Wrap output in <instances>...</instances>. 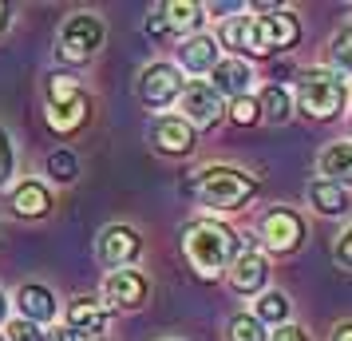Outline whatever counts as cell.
<instances>
[{
	"mask_svg": "<svg viewBox=\"0 0 352 341\" xmlns=\"http://www.w3.org/2000/svg\"><path fill=\"white\" fill-rule=\"evenodd\" d=\"M87 96H76L72 103H64V107H48V127L56 131V135H72V131H80L83 123H87Z\"/></svg>",
	"mask_w": 352,
	"mask_h": 341,
	"instance_id": "obj_18",
	"label": "cell"
},
{
	"mask_svg": "<svg viewBox=\"0 0 352 341\" xmlns=\"http://www.w3.org/2000/svg\"><path fill=\"white\" fill-rule=\"evenodd\" d=\"M4 313H8V302H4V293H0V322H4Z\"/></svg>",
	"mask_w": 352,
	"mask_h": 341,
	"instance_id": "obj_37",
	"label": "cell"
},
{
	"mask_svg": "<svg viewBox=\"0 0 352 341\" xmlns=\"http://www.w3.org/2000/svg\"><path fill=\"white\" fill-rule=\"evenodd\" d=\"M178 60H182V68L186 72H214V64H218V40H210V36H186L182 40V48H178Z\"/></svg>",
	"mask_w": 352,
	"mask_h": 341,
	"instance_id": "obj_15",
	"label": "cell"
},
{
	"mask_svg": "<svg viewBox=\"0 0 352 341\" xmlns=\"http://www.w3.org/2000/svg\"><path fill=\"white\" fill-rule=\"evenodd\" d=\"M254 191H257V179L238 171V167H206L198 175V195L214 211H238L254 198Z\"/></svg>",
	"mask_w": 352,
	"mask_h": 341,
	"instance_id": "obj_3",
	"label": "cell"
},
{
	"mask_svg": "<svg viewBox=\"0 0 352 341\" xmlns=\"http://www.w3.org/2000/svg\"><path fill=\"white\" fill-rule=\"evenodd\" d=\"M80 341H103V338H80Z\"/></svg>",
	"mask_w": 352,
	"mask_h": 341,
	"instance_id": "obj_38",
	"label": "cell"
},
{
	"mask_svg": "<svg viewBox=\"0 0 352 341\" xmlns=\"http://www.w3.org/2000/svg\"><path fill=\"white\" fill-rule=\"evenodd\" d=\"M159 12L166 20V28H178V32H194L202 24V4H194V0H170Z\"/></svg>",
	"mask_w": 352,
	"mask_h": 341,
	"instance_id": "obj_20",
	"label": "cell"
},
{
	"mask_svg": "<svg viewBox=\"0 0 352 341\" xmlns=\"http://www.w3.org/2000/svg\"><path fill=\"white\" fill-rule=\"evenodd\" d=\"M333 341H352V322H344L340 329L333 333Z\"/></svg>",
	"mask_w": 352,
	"mask_h": 341,
	"instance_id": "obj_35",
	"label": "cell"
},
{
	"mask_svg": "<svg viewBox=\"0 0 352 341\" xmlns=\"http://www.w3.org/2000/svg\"><path fill=\"white\" fill-rule=\"evenodd\" d=\"M320 175H324V183H336V187L352 183V143L329 147V151L320 155Z\"/></svg>",
	"mask_w": 352,
	"mask_h": 341,
	"instance_id": "obj_19",
	"label": "cell"
},
{
	"mask_svg": "<svg viewBox=\"0 0 352 341\" xmlns=\"http://www.w3.org/2000/svg\"><path fill=\"white\" fill-rule=\"evenodd\" d=\"M254 318H257L261 325H265V322H285V318H289V302H285V293H277V290L261 293V298H257Z\"/></svg>",
	"mask_w": 352,
	"mask_h": 341,
	"instance_id": "obj_23",
	"label": "cell"
},
{
	"mask_svg": "<svg viewBox=\"0 0 352 341\" xmlns=\"http://www.w3.org/2000/svg\"><path fill=\"white\" fill-rule=\"evenodd\" d=\"M222 44L230 48H241L250 56H273L277 48H293L301 40V24L293 12L277 8L270 17H238L222 24Z\"/></svg>",
	"mask_w": 352,
	"mask_h": 341,
	"instance_id": "obj_1",
	"label": "cell"
},
{
	"mask_svg": "<svg viewBox=\"0 0 352 341\" xmlns=\"http://www.w3.org/2000/svg\"><path fill=\"white\" fill-rule=\"evenodd\" d=\"M230 341H270V338H265V325L257 322L254 313H238L230 322Z\"/></svg>",
	"mask_w": 352,
	"mask_h": 341,
	"instance_id": "obj_24",
	"label": "cell"
},
{
	"mask_svg": "<svg viewBox=\"0 0 352 341\" xmlns=\"http://www.w3.org/2000/svg\"><path fill=\"white\" fill-rule=\"evenodd\" d=\"M170 28H166V20H162V12H155V17L146 20V36H166Z\"/></svg>",
	"mask_w": 352,
	"mask_h": 341,
	"instance_id": "obj_33",
	"label": "cell"
},
{
	"mask_svg": "<svg viewBox=\"0 0 352 341\" xmlns=\"http://www.w3.org/2000/svg\"><path fill=\"white\" fill-rule=\"evenodd\" d=\"M333 64H336V76L340 72L352 76V28H340L333 36Z\"/></svg>",
	"mask_w": 352,
	"mask_h": 341,
	"instance_id": "obj_26",
	"label": "cell"
},
{
	"mask_svg": "<svg viewBox=\"0 0 352 341\" xmlns=\"http://www.w3.org/2000/svg\"><path fill=\"white\" fill-rule=\"evenodd\" d=\"M0 341H8V338H4V333H0Z\"/></svg>",
	"mask_w": 352,
	"mask_h": 341,
	"instance_id": "obj_39",
	"label": "cell"
},
{
	"mask_svg": "<svg viewBox=\"0 0 352 341\" xmlns=\"http://www.w3.org/2000/svg\"><path fill=\"white\" fill-rule=\"evenodd\" d=\"M214 92L226 99H241V96H250V80H254V72H250V64L245 60H234V56H226V60H218L214 64Z\"/></svg>",
	"mask_w": 352,
	"mask_h": 341,
	"instance_id": "obj_11",
	"label": "cell"
},
{
	"mask_svg": "<svg viewBox=\"0 0 352 341\" xmlns=\"http://www.w3.org/2000/svg\"><path fill=\"white\" fill-rule=\"evenodd\" d=\"M257 96H241V99H234L230 103V119L238 123V127H250V123H257Z\"/></svg>",
	"mask_w": 352,
	"mask_h": 341,
	"instance_id": "obj_28",
	"label": "cell"
},
{
	"mask_svg": "<svg viewBox=\"0 0 352 341\" xmlns=\"http://www.w3.org/2000/svg\"><path fill=\"white\" fill-rule=\"evenodd\" d=\"M139 250H143V238L131 227H107L99 234V258L107 262V266H115V270L131 266V262L139 258Z\"/></svg>",
	"mask_w": 352,
	"mask_h": 341,
	"instance_id": "obj_9",
	"label": "cell"
},
{
	"mask_svg": "<svg viewBox=\"0 0 352 341\" xmlns=\"http://www.w3.org/2000/svg\"><path fill=\"white\" fill-rule=\"evenodd\" d=\"M76 171H80V163H76L72 151L60 147V151H52V155H48V175L56 183H76Z\"/></svg>",
	"mask_w": 352,
	"mask_h": 341,
	"instance_id": "obj_25",
	"label": "cell"
},
{
	"mask_svg": "<svg viewBox=\"0 0 352 341\" xmlns=\"http://www.w3.org/2000/svg\"><path fill=\"white\" fill-rule=\"evenodd\" d=\"M336 262H340L344 270H352V227L336 238Z\"/></svg>",
	"mask_w": 352,
	"mask_h": 341,
	"instance_id": "obj_31",
	"label": "cell"
},
{
	"mask_svg": "<svg viewBox=\"0 0 352 341\" xmlns=\"http://www.w3.org/2000/svg\"><path fill=\"white\" fill-rule=\"evenodd\" d=\"M103 20L91 17V12H76V17H67V24L60 28V56L72 60V64H83V60H91L96 48L103 44Z\"/></svg>",
	"mask_w": 352,
	"mask_h": 341,
	"instance_id": "obj_5",
	"label": "cell"
},
{
	"mask_svg": "<svg viewBox=\"0 0 352 341\" xmlns=\"http://www.w3.org/2000/svg\"><path fill=\"white\" fill-rule=\"evenodd\" d=\"M16 306L24 313V322H32V325H44L56 318V298H52L48 286H24L16 293Z\"/></svg>",
	"mask_w": 352,
	"mask_h": 341,
	"instance_id": "obj_16",
	"label": "cell"
},
{
	"mask_svg": "<svg viewBox=\"0 0 352 341\" xmlns=\"http://www.w3.org/2000/svg\"><path fill=\"white\" fill-rule=\"evenodd\" d=\"M139 96L146 107H166L175 96H182V76L170 64H151L139 80Z\"/></svg>",
	"mask_w": 352,
	"mask_h": 341,
	"instance_id": "obj_8",
	"label": "cell"
},
{
	"mask_svg": "<svg viewBox=\"0 0 352 341\" xmlns=\"http://www.w3.org/2000/svg\"><path fill=\"white\" fill-rule=\"evenodd\" d=\"M12 211H16L20 218H44V214L52 211V195L36 179H28L12 191Z\"/></svg>",
	"mask_w": 352,
	"mask_h": 341,
	"instance_id": "obj_17",
	"label": "cell"
},
{
	"mask_svg": "<svg viewBox=\"0 0 352 341\" xmlns=\"http://www.w3.org/2000/svg\"><path fill=\"white\" fill-rule=\"evenodd\" d=\"M270 278V262L261 258L257 250H245L241 258H234V270H230V286L238 293H257Z\"/></svg>",
	"mask_w": 352,
	"mask_h": 341,
	"instance_id": "obj_13",
	"label": "cell"
},
{
	"mask_svg": "<svg viewBox=\"0 0 352 341\" xmlns=\"http://www.w3.org/2000/svg\"><path fill=\"white\" fill-rule=\"evenodd\" d=\"M67 329L80 333V338H96L107 329V309L99 306L96 298H76L67 306Z\"/></svg>",
	"mask_w": 352,
	"mask_h": 341,
	"instance_id": "obj_14",
	"label": "cell"
},
{
	"mask_svg": "<svg viewBox=\"0 0 352 341\" xmlns=\"http://www.w3.org/2000/svg\"><path fill=\"white\" fill-rule=\"evenodd\" d=\"M4 28H8V4H0V36H4Z\"/></svg>",
	"mask_w": 352,
	"mask_h": 341,
	"instance_id": "obj_36",
	"label": "cell"
},
{
	"mask_svg": "<svg viewBox=\"0 0 352 341\" xmlns=\"http://www.w3.org/2000/svg\"><path fill=\"white\" fill-rule=\"evenodd\" d=\"M344 99H349V87L336 72H305L301 83H297V103H301L305 115L313 119H333V115L344 112Z\"/></svg>",
	"mask_w": 352,
	"mask_h": 341,
	"instance_id": "obj_4",
	"label": "cell"
},
{
	"mask_svg": "<svg viewBox=\"0 0 352 341\" xmlns=\"http://www.w3.org/2000/svg\"><path fill=\"white\" fill-rule=\"evenodd\" d=\"M257 112L265 115L270 123H285L289 115H293V99H289L285 87H277V83H270L261 96H257Z\"/></svg>",
	"mask_w": 352,
	"mask_h": 341,
	"instance_id": "obj_22",
	"label": "cell"
},
{
	"mask_svg": "<svg viewBox=\"0 0 352 341\" xmlns=\"http://www.w3.org/2000/svg\"><path fill=\"white\" fill-rule=\"evenodd\" d=\"M305 238L301 218L289 211V207H273L261 214V242L270 246L273 254H293Z\"/></svg>",
	"mask_w": 352,
	"mask_h": 341,
	"instance_id": "obj_6",
	"label": "cell"
},
{
	"mask_svg": "<svg viewBox=\"0 0 352 341\" xmlns=\"http://www.w3.org/2000/svg\"><path fill=\"white\" fill-rule=\"evenodd\" d=\"M238 234L214 218H198V223H186L182 227V250L190 266L198 270L202 278H214L222 274L226 266H234V254H238Z\"/></svg>",
	"mask_w": 352,
	"mask_h": 341,
	"instance_id": "obj_2",
	"label": "cell"
},
{
	"mask_svg": "<svg viewBox=\"0 0 352 341\" xmlns=\"http://www.w3.org/2000/svg\"><path fill=\"white\" fill-rule=\"evenodd\" d=\"M309 203H313L320 214H344L349 211V195H344V187L324 183V179H317L313 187H309Z\"/></svg>",
	"mask_w": 352,
	"mask_h": 341,
	"instance_id": "obj_21",
	"label": "cell"
},
{
	"mask_svg": "<svg viewBox=\"0 0 352 341\" xmlns=\"http://www.w3.org/2000/svg\"><path fill=\"white\" fill-rule=\"evenodd\" d=\"M270 341H309V338L297 325H277V333H270Z\"/></svg>",
	"mask_w": 352,
	"mask_h": 341,
	"instance_id": "obj_32",
	"label": "cell"
},
{
	"mask_svg": "<svg viewBox=\"0 0 352 341\" xmlns=\"http://www.w3.org/2000/svg\"><path fill=\"white\" fill-rule=\"evenodd\" d=\"M151 143L166 151V155H186L194 147V127L186 119H175V115H166V119H155L151 123Z\"/></svg>",
	"mask_w": 352,
	"mask_h": 341,
	"instance_id": "obj_12",
	"label": "cell"
},
{
	"mask_svg": "<svg viewBox=\"0 0 352 341\" xmlns=\"http://www.w3.org/2000/svg\"><path fill=\"white\" fill-rule=\"evenodd\" d=\"M44 341H80V333H72L67 325H60V329H48V333H44Z\"/></svg>",
	"mask_w": 352,
	"mask_h": 341,
	"instance_id": "obj_34",
	"label": "cell"
},
{
	"mask_svg": "<svg viewBox=\"0 0 352 341\" xmlns=\"http://www.w3.org/2000/svg\"><path fill=\"white\" fill-rule=\"evenodd\" d=\"M103 298L119 309H139L146 302V278L139 270H111L103 282Z\"/></svg>",
	"mask_w": 352,
	"mask_h": 341,
	"instance_id": "obj_10",
	"label": "cell"
},
{
	"mask_svg": "<svg viewBox=\"0 0 352 341\" xmlns=\"http://www.w3.org/2000/svg\"><path fill=\"white\" fill-rule=\"evenodd\" d=\"M182 112H186V123L190 127H214L222 119V96L202 80L182 83Z\"/></svg>",
	"mask_w": 352,
	"mask_h": 341,
	"instance_id": "obj_7",
	"label": "cell"
},
{
	"mask_svg": "<svg viewBox=\"0 0 352 341\" xmlns=\"http://www.w3.org/2000/svg\"><path fill=\"white\" fill-rule=\"evenodd\" d=\"M8 341H44V333H40V325H32V322H12L8 325Z\"/></svg>",
	"mask_w": 352,
	"mask_h": 341,
	"instance_id": "obj_30",
	"label": "cell"
},
{
	"mask_svg": "<svg viewBox=\"0 0 352 341\" xmlns=\"http://www.w3.org/2000/svg\"><path fill=\"white\" fill-rule=\"evenodd\" d=\"M80 96V87L72 83V76H52L48 80V107H64Z\"/></svg>",
	"mask_w": 352,
	"mask_h": 341,
	"instance_id": "obj_27",
	"label": "cell"
},
{
	"mask_svg": "<svg viewBox=\"0 0 352 341\" xmlns=\"http://www.w3.org/2000/svg\"><path fill=\"white\" fill-rule=\"evenodd\" d=\"M12 179V139H8V131L0 127V187Z\"/></svg>",
	"mask_w": 352,
	"mask_h": 341,
	"instance_id": "obj_29",
	"label": "cell"
}]
</instances>
